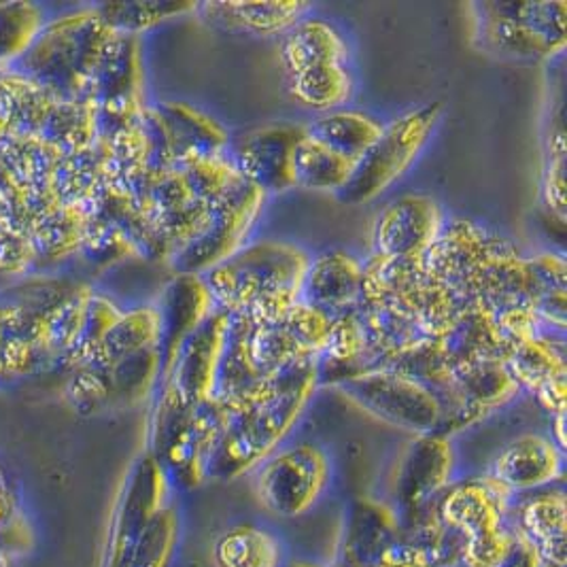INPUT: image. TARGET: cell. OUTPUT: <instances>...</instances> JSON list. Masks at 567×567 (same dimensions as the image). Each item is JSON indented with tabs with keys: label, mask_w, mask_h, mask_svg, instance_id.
<instances>
[{
	"label": "cell",
	"mask_w": 567,
	"mask_h": 567,
	"mask_svg": "<svg viewBox=\"0 0 567 567\" xmlns=\"http://www.w3.org/2000/svg\"><path fill=\"white\" fill-rule=\"evenodd\" d=\"M317 389V361L298 363L272 377L251 402L228 413L208 481L233 483L275 455L307 413Z\"/></svg>",
	"instance_id": "cell-1"
},
{
	"label": "cell",
	"mask_w": 567,
	"mask_h": 567,
	"mask_svg": "<svg viewBox=\"0 0 567 567\" xmlns=\"http://www.w3.org/2000/svg\"><path fill=\"white\" fill-rule=\"evenodd\" d=\"M307 249L287 240H256L205 275L215 309L249 323L279 319L302 298Z\"/></svg>",
	"instance_id": "cell-2"
},
{
	"label": "cell",
	"mask_w": 567,
	"mask_h": 567,
	"mask_svg": "<svg viewBox=\"0 0 567 567\" xmlns=\"http://www.w3.org/2000/svg\"><path fill=\"white\" fill-rule=\"evenodd\" d=\"M228 421V411L213 398L200 404L183 400L168 383L155 391L147 453L166 472L173 487L198 489Z\"/></svg>",
	"instance_id": "cell-3"
},
{
	"label": "cell",
	"mask_w": 567,
	"mask_h": 567,
	"mask_svg": "<svg viewBox=\"0 0 567 567\" xmlns=\"http://www.w3.org/2000/svg\"><path fill=\"white\" fill-rule=\"evenodd\" d=\"M113 32L94 4L48 20L34 45L9 71L34 81L58 101H87L90 81Z\"/></svg>",
	"instance_id": "cell-4"
},
{
	"label": "cell",
	"mask_w": 567,
	"mask_h": 567,
	"mask_svg": "<svg viewBox=\"0 0 567 567\" xmlns=\"http://www.w3.org/2000/svg\"><path fill=\"white\" fill-rule=\"evenodd\" d=\"M467 11L472 43L487 55L511 62H546L566 52V0H483L472 2Z\"/></svg>",
	"instance_id": "cell-5"
},
{
	"label": "cell",
	"mask_w": 567,
	"mask_h": 567,
	"mask_svg": "<svg viewBox=\"0 0 567 567\" xmlns=\"http://www.w3.org/2000/svg\"><path fill=\"white\" fill-rule=\"evenodd\" d=\"M511 493L491 476H472L442 491L434 513L462 542V564L495 567L511 540Z\"/></svg>",
	"instance_id": "cell-6"
},
{
	"label": "cell",
	"mask_w": 567,
	"mask_h": 567,
	"mask_svg": "<svg viewBox=\"0 0 567 567\" xmlns=\"http://www.w3.org/2000/svg\"><path fill=\"white\" fill-rule=\"evenodd\" d=\"M442 111L440 103L419 104L383 124L377 141L358 159L353 177L338 194V200L360 207L388 194L413 168L439 126Z\"/></svg>",
	"instance_id": "cell-7"
},
{
	"label": "cell",
	"mask_w": 567,
	"mask_h": 567,
	"mask_svg": "<svg viewBox=\"0 0 567 567\" xmlns=\"http://www.w3.org/2000/svg\"><path fill=\"white\" fill-rule=\"evenodd\" d=\"M141 130L152 179L192 162L228 157L233 145L228 130L215 117L183 101L147 104Z\"/></svg>",
	"instance_id": "cell-8"
},
{
	"label": "cell",
	"mask_w": 567,
	"mask_h": 567,
	"mask_svg": "<svg viewBox=\"0 0 567 567\" xmlns=\"http://www.w3.org/2000/svg\"><path fill=\"white\" fill-rule=\"evenodd\" d=\"M266 194L240 175L208 210L207 219L166 261L175 275L205 277L219 264L234 258L258 226Z\"/></svg>",
	"instance_id": "cell-9"
},
{
	"label": "cell",
	"mask_w": 567,
	"mask_h": 567,
	"mask_svg": "<svg viewBox=\"0 0 567 567\" xmlns=\"http://www.w3.org/2000/svg\"><path fill=\"white\" fill-rule=\"evenodd\" d=\"M361 300L383 302L411 317L427 340H436L464 309L460 300L436 284L421 261L370 256L363 261Z\"/></svg>",
	"instance_id": "cell-10"
},
{
	"label": "cell",
	"mask_w": 567,
	"mask_h": 567,
	"mask_svg": "<svg viewBox=\"0 0 567 567\" xmlns=\"http://www.w3.org/2000/svg\"><path fill=\"white\" fill-rule=\"evenodd\" d=\"M334 391L361 413L413 436L440 434L442 430L444 409L439 395L398 370H370L344 381Z\"/></svg>",
	"instance_id": "cell-11"
},
{
	"label": "cell",
	"mask_w": 567,
	"mask_h": 567,
	"mask_svg": "<svg viewBox=\"0 0 567 567\" xmlns=\"http://www.w3.org/2000/svg\"><path fill=\"white\" fill-rule=\"evenodd\" d=\"M162 383L157 349H147L111 365H79L69 372L64 395L83 416L128 411L155 395Z\"/></svg>",
	"instance_id": "cell-12"
},
{
	"label": "cell",
	"mask_w": 567,
	"mask_h": 567,
	"mask_svg": "<svg viewBox=\"0 0 567 567\" xmlns=\"http://www.w3.org/2000/svg\"><path fill=\"white\" fill-rule=\"evenodd\" d=\"M87 101L96 109L99 138L136 124L147 109L141 39L113 34L90 81Z\"/></svg>",
	"instance_id": "cell-13"
},
{
	"label": "cell",
	"mask_w": 567,
	"mask_h": 567,
	"mask_svg": "<svg viewBox=\"0 0 567 567\" xmlns=\"http://www.w3.org/2000/svg\"><path fill=\"white\" fill-rule=\"evenodd\" d=\"M254 489L261 508L281 518L307 515L330 483V460L312 442L279 449L256 470Z\"/></svg>",
	"instance_id": "cell-14"
},
{
	"label": "cell",
	"mask_w": 567,
	"mask_h": 567,
	"mask_svg": "<svg viewBox=\"0 0 567 567\" xmlns=\"http://www.w3.org/2000/svg\"><path fill=\"white\" fill-rule=\"evenodd\" d=\"M332 315L298 300L268 323H249V355L264 379L321 358L332 332Z\"/></svg>",
	"instance_id": "cell-15"
},
{
	"label": "cell",
	"mask_w": 567,
	"mask_h": 567,
	"mask_svg": "<svg viewBox=\"0 0 567 567\" xmlns=\"http://www.w3.org/2000/svg\"><path fill=\"white\" fill-rule=\"evenodd\" d=\"M173 485L162 465L145 451L130 465L117 495L104 544L103 567H115L136 538L152 525L171 499Z\"/></svg>",
	"instance_id": "cell-16"
},
{
	"label": "cell",
	"mask_w": 567,
	"mask_h": 567,
	"mask_svg": "<svg viewBox=\"0 0 567 567\" xmlns=\"http://www.w3.org/2000/svg\"><path fill=\"white\" fill-rule=\"evenodd\" d=\"M455 451L451 439L444 434L414 436L404 449L393 481L395 515L402 527L425 515L453 483Z\"/></svg>",
	"instance_id": "cell-17"
},
{
	"label": "cell",
	"mask_w": 567,
	"mask_h": 567,
	"mask_svg": "<svg viewBox=\"0 0 567 567\" xmlns=\"http://www.w3.org/2000/svg\"><path fill=\"white\" fill-rule=\"evenodd\" d=\"M446 213L439 200L423 192H409L381 208L372 221V256L421 261L436 243Z\"/></svg>",
	"instance_id": "cell-18"
},
{
	"label": "cell",
	"mask_w": 567,
	"mask_h": 567,
	"mask_svg": "<svg viewBox=\"0 0 567 567\" xmlns=\"http://www.w3.org/2000/svg\"><path fill=\"white\" fill-rule=\"evenodd\" d=\"M518 393L520 388L506 360L478 361L453 370L446 388L439 393L444 409L440 434L451 439L511 404Z\"/></svg>",
	"instance_id": "cell-19"
},
{
	"label": "cell",
	"mask_w": 567,
	"mask_h": 567,
	"mask_svg": "<svg viewBox=\"0 0 567 567\" xmlns=\"http://www.w3.org/2000/svg\"><path fill=\"white\" fill-rule=\"evenodd\" d=\"M506 240L508 238L474 219L451 217L421 264L436 284L449 289L465 307V296L474 277Z\"/></svg>",
	"instance_id": "cell-20"
},
{
	"label": "cell",
	"mask_w": 567,
	"mask_h": 567,
	"mask_svg": "<svg viewBox=\"0 0 567 567\" xmlns=\"http://www.w3.org/2000/svg\"><path fill=\"white\" fill-rule=\"evenodd\" d=\"M307 126L296 122H275L240 134L230 145L228 157L234 171L266 196L285 194L296 187L293 157Z\"/></svg>",
	"instance_id": "cell-21"
},
{
	"label": "cell",
	"mask_w": 567,
	"mask_h": 567,
	"mask_svg": "<svg viewBox=\"0 0 567 567\" xmlns=\"http://www.w3.org/2000/svg\"><path fill=\"white\" fill-rule=\"evenodd\" d=\"M506 365L520 391L534 393L546 413L566 414V334L542 330L508 349Z\"/></svg>",
	"instance_id": "cell-22"
},
{
	"label": "cell",
	"mask_w": 567,
	"mask_h": 567,
	"mask_svg": "<svg viewBox=\"0 0 567 567\" xmlns=\"http://www.w3.org/2000/svg\"><path fill=\"white\" fill-rule=\"evenodd\" d=\"M402 523L393 506L358 497L344 513L336 567H381L402 542Z\"/></svg>",
	"instance_id": "cell-23"
},
{
	"label": "cell",
	"mask_w": 567,
	"mask_h": 567,
	"mask_svg": "<svg viewBox=\"0 0 567 567\" xmlns=\"http://www.w3.org/2000/svg\"><path fill=\"white\" fill-rule=\"evenodd\" d=\"M230 315L213 310L207 321L181 344L173 368L162 383H168L183 400L192 404L213 400L219 365L230 334Z\"/></svg>",
	"instance_id": "cell-24"
},
{
	"label": "cell",
	"mask_w": 567,
	"mask_h": 567,
	"mask_svg": "<svg viewBox=\"0 0 567 567\" xmlns=\"http://www.w3.org/2000/svg\"><path fill=\"white\" fill-rule=\"evenodd\" d=\"M154 307L159 323L157 353L164 381L179 353L181 344L217 309L208 293L205 277L198 275H175L159 291Z\"/></svg>",
	"instance_id": "cell-25"
},
{
	"label": "cell",
	"mask_w": 567,
	"mask_h": 567,
	"mask_svg": "<svg viewBox=\"0 0 567 567\" xmlns=\"http://www.w3.org/2000/svg\"><path fill=\"white\" fill-rule=\"evenodd\" d=\"M566 451L550 436L523 434L511 440L493 460L489 476L511 495L553 487L561 481Z\"/></svg>",
	"instance_id": "cell-26"
},
{
	"label": "cell",
	"mask_w": 567,
	"mask_h": 567,
	"mask_svg": "<svg viewBox=\"0 0 567 567\" xmlns=\"http://www.w3.org/2000/svg\"><path fill=\"white\" fill-rule=\"evenodd\" d=\"M511 527L529 542L546 566L567 567V499L561 487L525 493L511 508Z\"/></svg>",
	"instance_id": "cell-27"
},
{
	"label": "cell",
	"mask_w": 567,
	"mask_h": 567,
	"mask_svg": "<svg viewBox=\"0 0 567 567\" xmlns=\"http://www.w3.org/2000/svg\"><path fill=\"white\" fill-rule=\"evenodd\" d=\"M309 2L302 0H210L198 2L194 16L207 27L247 37H281L298 20L309 16Z\"/></svg>",
	"instance_id": "cell-28"
},
{
	"label": "cell",
	"mask_w": 567,
	"mask_h": 567,
	"mask_svg": "<svg viewBox=\"0 0 567 567\" xmlns=\"http://www.w3.org/2000/svg\"><path fill=\"white\" fill-rule=\"evenodd\" d=\"M361 289L363 261L344 249H326L310 256L300 300L334 317L360 305Z\"/></svg>",
	"instance_id": "cell-29"
},
{
	"label": "cell",
	"mask_w": 567,
	"mask_h": 567,
	"mask_svg": "<svg viewBox=\"0 0 567 567\" xmlns=\"http://www.w3.org/2000/svg\"><path fill=\"white\" fill-rule=\"evenodd\" d=\"M436 344L451 372L478 361L506 360L508 351L495 326L493 312L476 305L460 310L436 338Z\"/></svg>",
	"instance_id": "cell-30"
},
{
	"label": "cell",
	"mask_w": 567,
	"mask_h": 567,
	"mask_svg": "<svg viewBox=\"0 0 567 567\" xmlns=\"http://www.w3.org/2000/svg\"><path fill=\"white\" fill-rule=\"evenodd\" d=\"M279 58L285 78L328 64L349 62V43L334 22L317 16H305L281 34Z\"/></svg>",
	"instance_id": "cell-31"
},
{
	"label": "cell",
	"mask_w": 567,
	"mask_h": 567,
	"mask_svg": "<svg viewBox=\"0 0 567 567\" xmlns=\"http://www.w3.org/2000/svg\"><path fill=\"white\" fill-rule=\"evenodd\" d=\"M270 379H264L249 355V321L233 317L226 351L219 365L215 400L234 413L247 402H251Z\"/></svg>",
	"instance_id": "cell-32"
},
{
	"label": "cell",
	"mask_w": 567,
	"mask_h": 567,
	"mask_svg": "<svg viewBox=\"0 0 567 567\" xmlns=\"http://www.w3.org/2000/svg\"><path fill=\"white\" fill-rule=\"evenodd\" d=\"M62 157L64 155L41 136H13L0 143V166L9 183V192L53 194V175Z\"/></svg>",
	"instance_id": "cell-33"
},
{
	"label": "cell",
	"mask_w": 567,
	"mask_h": 567,
	"mask_svg": "<svg viewBox=\"0 0 567 567\" xmlns=\"http://www.w3.org/2000/svg\"><path fill=\"white\" fill-rule=\"evenodd\" d=\"M532 281V310L544 330L566 334L567 264L561 254L540 251L527 256Z\"/></svg>",
	"instance_id": "cell-34"
},
{
	"label": "cell",
	"mask_w": 567,
	"mask_h": 567,
	"mask_svg": "<svg viewBox=\"0 0 567 567\" xmlns=\"http://www.w3.org/2000/svg\"><path fill=\"white\" fill-rule=\"evenodd\" d=\"M305 126L310 138L355 164L383 130V124L377 117L353 109L321 113Z\"/></svg>",
	"instance_id": "cell-35"
},
{
	"label": "cell",
	"mask_w": 567,
	"mask_h": 567,
	"mask_svg": "<svg viewBox=\"0 0 567 567\" xmlns=\"http://www.w3.org/2000/svg\"><path fill=\"white\" fill-rule=\"evenodd\" d=\"M90 213L79 205H55L32 228L37 264H55L79 256Z\"/></svg>",
	"instance_id": "cell-36"
},
{
	"label": "cell",
	"mask_w": 567,
	"mask_h": 567,
	"mask_svg": "<svg viewBox=\"0 0 567 567\" xmlns=\"http://www.w3.org/2000/svg\"><path fill=\"white\" fill-rule=\"evenodd\" d=\"M157 336H159V323H157L154 305L122 310V315L115 319V323L109 328L101 344L85 363L104 368L115 361L126 360L130 355H136L141 351L157 349Z\"/></svg>",
	"instance_id": "cell-37"
},
{
	"label": "cell",
	"mask_w": 567,
	"mask_h": 567,
	"mask_svg": "<svg viewBox=\"0 0 567 567\" xmlns=\"http://www.w3.org/2000/svg\"><path fill=\"white\" fill-rule=\"evenodd\" d=\"M215 567H281V542L258 525H234L224 529L210 548Z\"/></svg>",
	"instance_id": "cell-38"
},
{
	"label": "cell",
	"mask_w": 567,
	"mask_h": 567,
	"mask_svg": "<svg viewBox=\"0 0 567 567\" xmlns=\"http://www.w3.org/2000/svg\"><path fill=\"white\" fill-rule=\"evenodd\" d=\"M106 185V155L101 141L79 154L64 155L53 175L52 192L60 205L90 207Z\"/></svg>",
	"instance_id": "cell-39"
},
{
	"label": "cell",
	"mask_w": 567,
	"mask_h": 567,
	"mask_svg": "<svg viewBox=\"0 0 567 567\" xmlns=\"http://www.w3.org/2000/svg\"><path fill=\"white\" fill-rule=\"evenodd\" d=\"M104 27L113 34L141 39L145 32L166 22L194 16L198 2L187 0H136V2H103L94 4Z\"/></svg>",
	"instance_id": "cell-40"
},
{
	"label": "cell",
	"mask_w": 567,
	"mask_h": 567,
	"mask_svg": "<svg viewBox=\"0 0 567 567\" xmlns=\"http://www.w3.org/2000/svg\"><path fill=\"white\" fill-rule=\"evenodd\" d=\"M355 162L336 154L326 145L310 138L300 141L293 157V183L300 189L340 194L353 177Z\"/></svg>",
	"instance_id": "cell-41"
},
{
	"label": "cell",
	"mask_w": 567,
	"mask_h": 567,
	"mask_svg": "<svg viewBox=\"0 0 567 567\" xmlns=\"http://www.w3.org/2000/svg\"><path fill=\"white\" fill-rule=\"evenodd\" d=\"M353 90L355 83L347 64H328L287 78L289 96L317 115L344 109L353 96Z\"/></svg>",
	"instance_id": "cell-42"
},
{
	"label": "cell",
	"mask_w": 567,
	"mask_h": 567,
	"mask_svg": "<svg viewBox=\"0 0 567 567\" xmlns=\"http://www.w3.org/2000/svg\"><path fill=\"white\" fill-rule=\"evenodd\" d=\"M62 155H73L99 141L96 109L90 101H55L39 134Z\"/></svg>",
	"instance_id": "cell-43"
},
{
	"label": "cell",
	"mask_w": 567,
	"mask_h": 567,
	"mask_svg": "<svg viewBox=\"0 0 567 567\" xmlns=\"http://www.w3.org/2000/svg\"><path fill=\"white\" fill-rule=\"evenodd\" d=\"M48 24L45 9L37 2H0V71L13 69Z\"/></svg>",
	"instance_id": "cell-44"
},
{
	"label": "cell",
	"mask_w": 567,
	"mask_h": 567,
	"mask_svg": "<svg viewBox=\"0 0 567 567\" xmlns=\"http://www.w3.org/2000/svg\"><path fill=\"white\" fill-rule=\"evenodd\" d=\"M179 544V513L171 502L136 538L115 567H171Z\"/></svg>",
	"instance_id": "cell-45"
},
{
	"label": "cell",
	"mask_w": 567,
	"mask_h": 567,
	"mask_svg": "<svg viewBox=\"0 0 567 567\" xmlns=\"http://www.w3.org/2000/svg\"><path fill=\"white\" fill-rule=\"evenodd\" d=\"M542 207L557 219L566 221V130H564V113L550 122L546 136V154H544V171H542L540 187Z\"/></svg>",
	"instance_id": "cell-46"
},
{
	"label": "cell",
	"mask_w": 567,
	"mask_h": 567,
	"mask_svg": "<svg viewBox=\"0 0 567 567\" xmlns=\"http://www.w3.org/2000/svg\"><path fill=\"white\" fill-rule=\"evenodd\" d=\"M79 256L83 258L87 266L104 270V268H111L120 261L136 258V251L130 245L128 238L120 233L117 228H113L111 224L90 215Z\"/></svg>",
	"instance_id": "cell-47"
},
{
	"label": "cell",
	"mask_w": 567,
	"mask_h": 567,
	"mask_svg": "<svg viewBox=\"0 0 567 567\" xmlns=\"http://www.w3.org/2000/svg\"><path fill=\"white\" fill-rule=\"evenodd\" d=\"M37 266V254L27 228L0 217V272L22 277Z\"/></svg>",
	"instance_id": "cell-48"
},
{
	"label": "cell",
	"mask_w": 567,
	"mask_h": 567,
	"mask_svg": "<svg viewBox=\"0 0 567 567\" xmlns=\"http://www.w3.org/2000/svg\"><path fill=\"white\" fill-rule=\"evenodd\" d=\"M34 548L32 523L22 513H13L0 523V567H18Z\"/></svg>",
	"instance_id": "cell-49"
},
{
	"label": "cell",
	"mask_w": 567,
	"mask_h": 567,
	"mask_svg": "<svg viewBox=\"0 0 567 567\" xmlns=\"http://www.w3.org/2000/svg\"><path fill=\"white\" fill-rule=\"evenodd\" d=\"M513 529V527H511ZM540 555L536 553V548L529 542L523 540L518 534H511L508 546L504 550V555L499 557V561L495 567H542Z\"/></svg>",
	"instance_id": "cell-50"
},
{
	"label": "cell",
	"mask_w": 567,
	"mask_h": 567,
	"mask_svg": "<svg viewBox=\"0 0 567 567\" xmlns=\"http://www.w3.org/2000/svg\"><path fill=\"white\" fill-rule=\"evenodd\" d=\"M18 511L16 506V497H13V491L9 487L2 470H0V523L7 518V516L13 515Z\"/></svg>",
	"instance_id": "cell-51"
},
{
	"label": "cell",
	"mask_w": 567,
	"mask_h": 567,
	"mask_svg": "<svg viewBox=\"0 0 567 567\" xmlns=\"http://www.w3.org/2000/svg\"><path fill=\"white\" fill-rule=\"evenodd\" d=\"M4 349H7V332H4V309H2V302H0V379H2Z\"/></svg>",
	"instance_id": "cell-52"
},
{
	"label": "cell",
	"mask_w": 567,
	"mask_h": 567,
	"mask_svg": "<svg viewBox=\"0 0 567 567\" xmlns=\"http://www.w3.org/2000/svg\"><path fill=\"white\" fill-rule=\"evenodd\" d=\"M281 567H321L315 566V564H307V561H289V564H285Z\"/></svg>",
	"instance_id": "cell-53"
},
{
	"label": "cell",
	"mask_w": 567,
	"mask_h": 567,
	"mask_svg": "<svg viewBox=\"0 0 567 567\" xmlns=\"http://www.w3.org/2000/svg\"><path fill=\"white\" fill-rule=\"evenodd\" d=\"M542 567H561V566H546V564H544V566Z\"/></svg>",
	"instance_id": "cell-54"
}]
</instances>
